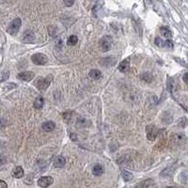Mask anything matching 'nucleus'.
Segmentation results:
<instances>
[{
  "label": "nucleus",
  "mask_w": 188,
  "mask_h": 188,
  "mask_svg": "<svg viewBox=\"0 0 188 188\" xmlns=\"http://www.w3.org/2000/svg\"><path fill=\"white\" fill-rule=\"evenodd\" d=\"M174 59L177 61V62H179L180 64H182V66H183V67H186V68H188V64L187 63H185V61H182V59H180V58H174Z\"/></svg>",
  "instance_id": "a878e982"
},
{
  "label": "nucleus",
  "mask_w": 188,
  "mask_h": 188,
  "mask_svg": "<svg viewBox=\"0 0 188 188\" xmlns=\"http://www.w3.org/2000/svg\"><path fill=\"white\" fill-rule=\"evenodd\" d=\"M0 188H8V185L2 180H0Z\"/></svg>",
  "instance_id": "cd10ccee"
},
{
  "label": "nucleus",
  "mask_w": 188,
  "mask_h": 188,
  "mask_svg": "<svg viewBox=\"0 0 188 188\" xmlns=\"http://www.w3.org/2000/svg\"><path fill=\"white\" fill-rule=\"evenodd\" d=\"M160 33L164 37H166V39H170L171 37H172V32H171V30L169 29V28H167L166 26L160 27Z\"/></svg>",
  "instance_id": "2eb2a0df"
},
{
  "label": "nucleus",
  "mask_w": 188,
  "mask_h": 188,
  "mask_svg": "<svg viewBox=\"0 0 188 188\" xmlns=\"http://www.w3.org/2000/svg\"><path fill=\"white\" fill-rule=\"evenodd\" d=\"M121 175H122V178H123L125 182H130L134 179V175L132 173H130L127 170H122Z\"/></svg>",
  "instance_id": "dca6fc26"
},
{
  "label": "nucleus",
  "mask_w": 188,
  "mask_h": 188,
  "mask_svg": "<svg viewBox=\"0 0 188 188\" xmlns=\"http://www.w3.org/2000/svg\"><path fill=\"white\" fill-rule=\"evenodd\" d=\"M146 132H147V137L149 140H154L156 136H158L159 130L155 127L153 124H149L146 127Z\"/></svg>",
  "instance_id": "39448f33"
},
{
  "label": "nucleus",
  "mask_w": 188,
  "mask_h": 188,
  "mask_svg": "<svg viewBox=\"0 0 188 188\" xmlns=\"http://www.w3.org/2000/svg\"><path fill=\"white\" fill-rule=\"evenodd\" d=\"M63 2L66 7H72L75 3V0H63Z\"/></svg>",
  "instance_id": "393cba45"
},
{
  "label": "nucleus",
  "mask_w": 188,
  "mask_h": 188,
  "mask_svg": "<svg viewBox=\"0 0 188 188\" xmlns=\"http://www.w3.org/2000/svg\"><path fill=\"white\" fill-rule=\"evenodd\" d=\"M21 26H22L21 19L15 18L14 20H12L9 26H8V28H7L8 33H10V35H16L19 32Z\"/></svg>",
  "instance_id": "f257e3e1"
},
{
  "label": "nucleus",
  "mask_w": 188,
  "mask_h": 188,
  "mask_svg": "<svg viewBox=\"0 0 188 188\" xmlns=\"http://www.w3.org/2000/svg\"><path fill=\"white\" fill-rule=\"evenodd\" d=\"M88 75L93 80H99L100 78H102V76H103L101 71L97 70V69H92V70H91V72H88Z\"/></svg>",
  "instance_id": "ddd939ff"
},
{
  "label": "nucleus",
  "mask_w": 188,
  "mask_h": 188,
  "mask_svg": "<svg viewBox=\"0 0 188 188\" xmlns=\"http://www.w3.org/2000/svg\"><path fill=\"white\" fill-rule=\"evenodd\" d=\"M55 127H56L55 122L52 120L45 121L42 124V128L43 131H45V132H52V131L55 129Z\"/></svg>",
  "instance_id": "9b49d317"
},
{
  "label": "nucleus",
  "mask_w": 188,
  "mask_h": 188,
  "mask_svg": "<svg viewBox=\"0 0 188 188\" xmlns=\"http://www.w3.org/2000/svg\"><path fill=\"white\" fill-rule=\"evenodd\" d=\"M77 42H78V38H77V36L75 35H72L69 37V39H68V45H71V46H73V45H75V44L77 43Z\"/></svg>",
  "instance_id": "6ab92c4d"
},
{
  "label": "nucleus",
  "mask_w": 188,
  "mask_h": 188,
  "mask_svg": "<svg viewBox=\"0 0 188 188\" xmlns=\"http://www.w3.org/2000/svg\"><path fill=\"white\" fill-rule=\"evenodd\" d=\"M182 79H183V81H185V83L188 85V72H186V73H185V75H183V77H182Z\"/></svg>",
  "instance_id": "c85d7f7f"
},
{
  "label": "nucleus",
  "mask_w": 188,
  "mask_h": 188,
  "mask_svg": "<svg viewBox=\"0 0 188 188\" xmlns=\"http://www.w3.org/2000/svg\"><path fill=\"white\" fill-rule=\"evenodd\" d=\"M164 46H166V47H167V48H173V42H172V40H166V42H165Z\"/></svg>",
  "instance_id": "b1692460"
},
{
  "label": "nucleus",
  "mask_w": 188,
  "mask_h": 188,
  "mask_svg": "<svg viewBox=\"0 0 188 188\" xmlns=\"http://www.w3.org/2000/svg\"><path fill=\"white\" fill-rule=\"evenodd\" d=\"M9 76H10V72L9 71H4L1 75H0V83L3 82V81H5V80H8Z\"/></svg>",
  "instance_id": "412c9836"
},
{
  "label": "nucleus",
  "mask_w": 188,
  "mask_h": 188,
  "mask_svg": "<svg viewBox=\"0 0 188 188\" xmlns=\"http://www.w3.org/2000/svg\"><path fill=\"white\" fill-rule=\"evenodd\" d=\"M6 163V157L3 154H0V165H3Z\"/></svg>",
  "instance_id": "bb28decb"
},
{
  "label": "nucleus",
  "mask_w": 188,
  "mask_h": 188,
  "mask_svg": "<svg viewBox=\"0 0 188 188\" xmlns=\"http://www.w3.org/2000/svg\"><path fill=\"white\" fill-rule=\"evenodd\" d=\"M155 186V182L152 179H148L146 181H143L140 182L136 188H153Z\"/></svg>",
  "instance_id": "6e6552de"
},
{
  "label": "nucleus",
  "mask_w": 188,
  "mask_h": 188,
  "mask_svg": "<svg viewBox=\"0 0 188 188\" xmlns=\"http://www.w3.org/2000/svg\"><path fill=\"white\" fill-rule=\"evenodd\" d=\"M43 104H44V100L42 96H39L37 99L35 100L34 102V107L36 109H40L43 106Z\"/></svg>",
  "instance_id": "f3484780"
},
{
  "label": "nucleus",
  "mask_w": 188,
  "mask_h": 188,
  "mask_svg": "<svg viewBox=\"0 0 188 188\" xmlns=\"http://www.w3.org/2000/svg\"><path fill=\"white\" fill-rule=\"evenodd\" d=\"M130 68V58H127L126 59L122 60L120 64L118 65V70L121 72H126Z\"/></svg>",
  "instance_id": "9d476101"
},
{
  "label": "nucleus",
  "mask_w": 188,
  "mask_h": 188,
  "mask_svg": "<svg viewBox=\"0 0 188 188\" xmlns=\"http://www.w3.org/2000/svg\"><path fill=\"white\" fill-rule=\"evenodd\" d=\"M141 79L144 80V81H146V82H148V83L152 82V73L149 72H143L142 75H141Z\"/></svg>",
  "instance_id": "a211bd4d"
},
{
  "label": "nucleus",
  "mask_w": 188,
  "mask_h": 188,
  "mask_svg": "<svg viewBox=\"0 0 188 188\" xmlns=\"http://www.w3.org/2000/svg\"><path fill=\"white\" fill-rule=\"evenodd\" d=\"M53 182H54V179L51 176H43L38 180V185L42 188H46L48 186H50Z\"/></svg>",
  "instance_id": "0eeeda50"
},
{
  "label": "nucleus",
  "mask_w": 188,
  "mask_h": 188,
  "mask_svg": "<svg viewBox=\"0 0 188 188\" xmlns=\"http://www.w3.org/2000/svg\"><path fill=\"white\" fill-rule=\"evenodd\" d=\"M70 136L72 137V139L73 141H76V140H77V136H75L73 134H70Z\"/></svg>",
  "instance_id": "c756f323"
},
{
  "label": "nucleus",
  "mask_w": 188,
  "mask_h": 188,
  "mask_svg": "<svg viewBox=\"0 0 188 188\" xmlns=\"http://www.w3.org/2000/svg\"><path fill=\"white\" fill-rule=\"evenodd\" d=\"M35 77V75L33 72H29V71H26V72H19L18 75H17V78L21 81H24V82H29L32 79Z\"/></svg>",
  "instance_id": "423d86ee"
},
{
  "label": "nucleus",
  "mask_w": 188,
  "mask_h": 188,
  "mask_svg": "<svg viewBox=\"0 0 188 188\" xmlns=\"http://www.w3.org/2000/svg\"><path fill=\"white\" fill-rule=\"evenodd\" d=\"M12 176L16 179H21L24 176V169L22 166H16L15 169L12 170Z\"/></svg>",
  "instance_id": "4468645a"
},
{
  "label": "nucleus",
  "mask_w": 188,
  "mask_h": 188,
  "mask_svg": "<svg viewBox=\"0 0 188 188\" xmlns=\"http://www.w3.org/2000/svg\"><path fill=\"white\" fill-rule=\"evenodd\" d=\"M112 39L109 36H104L100 40V47L103 52H107L111 49Z\"/></svg>",
  "instance_id": "20e7f679"
},
{
  "label": "nucleus",
  "mask_w": 188,
  "mask_h": 188,
  "mask_svg": "<svg viewBox=\"0 0 188 188\" xmlns=\"http://www.w3.org/2000/svg\"><path fill=\"white\" fill-rule=\"evenodd\" d=\"M51 81H52V76H48V77H45V78H43V77H40V78L36 80L35 86L39 91H46V89L48 88V87L50 86Z\"/></svg>",
  "instance_id": "f03ea898"
},
{
  "label": "nucleus",
  "mask_w": 188,
  "mask_h": 188,
  "mask_svg": "<svg viewBox=\"0 0 188 188\" xmlns=\"http://www.w3.org/2000/svg\"><path fill=\"white\" fill-rule=\"evenodd\" d=\"M66 164V159L65 157H63L62 155H59V156H56L55 161H54V166L55 167H58V169H61Z\"/></svg>",
  "instance_id": "1a4fd4ad"
},
{
  "label": "nucleus",
  "mask_w": 188,
  "mask_h": 188,
  "mask_svg": "<svg viewBox=\"0 0 188 188\" xmlns=\"http://www.w3.org/2000/svg\"><path fill=\"white\" fill-rule=\"evenodd\" d=\"M167 89L170 91V92H172V89L174 88V81L172 78H169V80H167Z\"/></svg>",
  "instance_id": "4be33fe9"
},
{
  "label": "nucleus",
  "mask_w": 188,
  "mask_h": 188,
  "mask_svg": "<svg viewBox=\"0 0 188 188\" xmlns=\"http://www.w3.org/2000/svg\"><path fill=\"white\" fill-rule=\"evenodd\" d=\"M154 42H155V44H156V45L159 46V47H164L165 42H163V40H162L161 38H159V37H157V38H155Z\"/></svg>",
  "instance_id": "5701e85b"
},
{
  "label": "nucleus",
  "mask_w": 188,
  "mask_h": 188,
  "mask_svg": "<svg viewBox=\"0 0 188 188\" xmlns=\"http://www.w3.org/2000/svg\"><path fill=\"white\" fill-rule=\"evenodd\" d=\"M187 56H188V53H187Z\"/></svg>",
  "instance_id": "2f4dec72"
},
{
  "label": "nucleus",
  "mask_w": 188,
  "mask_h": 188,
  "mask_svg": "<svg viewBox=\"0 0 188 188\" xmlns=\"http://www.w3.org/2000/svg\"><path fill=\"white\" fill-rule=\"evenodd\" d=\"M104 172V167L100 165V164H97L93 166V169H92V173L94 176H97V177H99L101 176V175H103V173Z\"/></svg>",
  "instance_id": "f8f14e48"
},
{
  "label": "nucleus",
  "mask_w": 188,
  "mask_h": 188,
  "mask_svg": "<svg viewBox=\"0 0 188 188\" xmlns=\"http://www.w3.org/2000/svg\"><path fill=\"white\" fill-rule=\"evenodd\" d=\"M173 140L175 143H182L183 141L185 140V134H176L174 136Z\"/></svg>",
  "instance_id": "aec40b11"
},
{
  "label": "nucleus",
  "mask_w": 188,
  "mask_h": 188,
  "mask_svg": "<svg viewBox=\"0 0 188 188\" xmlns=\"http://www.w3.org/2000/svg\"><path fill=\"white\" fill-rule=\"evenodd\" d=\"M166 188H176V187H166Z\"/></svg>",
  "instance_id": "7c9ffc66"
},
{
  "label": "nucleus",
  "mask_w": 188,
  "mask_h": 188,
  "mask_svg": "<svg viewBox=\"0 0 188 188\" xmlns=\"http://www.w3.org/2000/svg\"><path fill=\"white\" fill-rule=\"evenodd\" d=\"M31 60L35 65L42 66V65H45L47 63V56L42 53H37L31 56Z\"/></svg>",
  "instance_id": "7ed1b4c3"
}]
</instances>
